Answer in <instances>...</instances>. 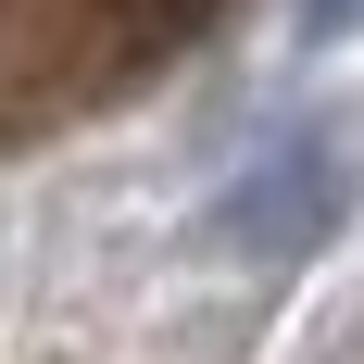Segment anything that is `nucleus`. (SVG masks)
I'll use <instances>...</instances> for the list:
<instances>
[{"instance_id":"f03ea898","label":"nucleus","mask_w":364,"mask_h":364,"mask_svg":"<svg viewBox=\"0 0 364 364\" xmlns=\"http://www.w3.org/2000/svg\"><path fill=\"white\" fill-rule=\"evenodd\" d=\"M113 13H126V50H176V38L214 26L226 0H113Z\"/></svg>"},{"instance_id":"7ed1b4c3","label":"nucleus","mask_w":364,"mask_h":364,"mask_svg":"<svg viewBox=\"0 0 364 364\" xmlns=\"http://www.w3.org/2000/svg\"><path fill=\"white\" fill-rule=\"evenodd\" d=\"M314 26H327V38H339V26H364V0H314Z\"/></svg>"},{"instance_id":"f257e3e1","label":"nucleus","mask_w":364,"mask_h":364,"mask_svg":"<svg viewBox=\"0 0 364 364\" xmlns=\"http://www.w3.org/2000/svg\"><path fill=\"white\" fill-rule=\"evenodd\" d=\"M352 201H364V151L339 139V126H301V139H277L252 164V176L226 188V239L252 264H301V252H327L339 226H352Z\"/></svg>"}]
</instances>
